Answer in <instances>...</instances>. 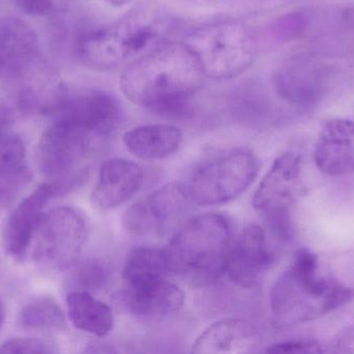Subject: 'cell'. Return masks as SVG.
<instances>
[{"label":"cell","instance_id":"52a82bcc","mask_svg":"<svg viewBox=\"0 0 354 354\" xmlns=\"http://www.w3.org/2000/svg\"><path fill=\"white\" fill-rule=\"evenodd\" d=\"M33 238V258L39 265L53 270L68 269L78 262L82 253L86 224L73 208H54L44 215Z\"/></svg>","mask_w":354,"mask_h":354},{"label":"cell","instance_id":"ba28073f","mask_svg":"<svg viewBox=\"0 0 354 354\" xmlns=\"http://www.w3.org/2000/svg\"><path fill=\"white\" fill-rule=\"evenodd\" d=\"M301 156L287 152L277 158L254 195L253 206L261 212L270 229L281 238L290 233L289 210L303 193Z\"/></svg>","mask_w":354,"mask_h":354},{"label":"cell","instance_id":"f546056e","mask_svg":"<svg viewBox=\"0 0 354 354\" xmlns=\"http://www.w3.org/2000/svg\"><path fill=\"white\" fill-rule=\"evenodd\" d=\"M4 317H6V309H4L3 303L0 301V328L3 324Z\"/></svg>","mask_w":354,"mask_h":354},{"label":"cell","instance_id":"7a4b0ae2","mask_svg":"<svg viewBox=\"0 0 354 354\" xmlns=\"http://www.w3.org/2000/svg\"><path fill=\"white\" fill-rule=\"evenodd\" d=\"M353 297L351 289L318 274L315 254L301 249L292 265L278 278L270 292L274 320L283 326L317 319Z\"/></svg>","mask_w":354,"mask_h":354},{"label":"cell","instance_id":"ac0fdd59","mask_svg":"<svg viewBox=\"0 0 354 354\" xmlns=\"http://www.w3.org/2000/svg\"><path fill=\"white\" fill-rule=\"evenodd\" d=\"M126 303L137 317L159 321L183 308L185 293L176 285L163 280L138 288H127Z\"/></svg>","mask_w":354,"mask_h":354},{"label":"cell","instance_id":"30bf717a","mask_svg":"<svg viewBox=\"0 0 354 354\" xmlns=\"http://www.w3.org/2000/svg\"><path fill=\"white\" fill-rule=\"evenodd\" d=\"M53 116L97 141L112 134L120 127L122 109L116 98L104 91L78 96H71L66 91Z\"/></svg>","mask_w":354,"mask_h":354},{"label":"cell","instance_id":"3957f363","mask_svg":"<svg viewBox=\"0 0 354 354\" xmlns=\"http://www.w3.org/2000/svg\"><path fill=\"white\" fill-rule=\"evenodd\" d=\"M231 229L222 214L206 213L185 222L166 249L170 269L194 282L209 284L225 274Z\"/></svg>","mask_w":354,"mask_h":354},{"label":"cell","instance_id":"83f0119b","mask_svg":"<svg viewBox=\"0 0 354 354\" xmlns=\"http://www.w3.org/2000/svg\"><path fill=\"white\" fill-rule=\"evenodd\" d=\"M335 353H354V324L343 330L337 338Z\"/></svg>","mask_w":354,"mask_h":354},{"label":"cell","instance_id":"603a6c76","mask_svg":"<svg viewBox=\"0 0 354 354\" xmlns=\"http://www.w3.org/2000/svg\"><path fill=\"white\" fill-rule=\"evenodd\" d=\"M20 324L35 330H62L66 326L64 312L53 299L47 297L30 299L21 310Z\"/></svg>","mask_w":354,"mask_h":354},{"label":"cell","instance_id":"277c9868","mask_svg":"<svg viewBox=\"0 0 354 354\" xmlns=\"http://www.w3.org/2000/svg\"><path fill=\"white\" fill-rule=\"evenodd\" d=\"M185 45L193 52L205 76L229 78L247 70L255 56V42L247 27L223 22L203 26L187 37Z\"/></svg>","mask_w":354,"mask_h":354},{"label":"cell","instance_id":"2e32d148","mask_svg":"<svg viewBox=\"0 0 354 354\" xmlns=\"http://www.w3.org/2000/svg\"><path fill=\"white\" fill-rule=\"evenodd\" d=\"M326 69L317 60L297 56L283 64L276 75L279 93L287 101L308 105L317 101L326 83Z\"/></svg>","mask_w":354,"mask_h":354},{"label":"cell","instance_id":"6da1fadb","mask_svg":"<svg viewBox=\"0 0 354 354\" xmlns=\"http://www.w3.org/2000/svg\"><path fill=\"white\" fill-rule=\"evenodd\" d=\"M205 78L193 52L185 43L158 46L122 73V93L133 103L165 118H180Z\"/></svg>","mask_w":354,"mask_h":354},{"label":"cell","instance_id":"ffe728a7","mask_svg":"<svg viewBox=\"0 0 354 354\" xmlns=\"http://www.w3.org/2000/svg\"><path fill=\"white\" fill-rule=\"evenodd\" d=\"M124 145L131 154L142 160H157L176 153L183 134L170 125H145L124 133Z\"/></svg>","mask_w":354,"mask_h":354},{"label":"cell","instance_id":"5bb4252c","mask_svg":"<svg viewBox=\"0 0 354 354\" xmlns=\"http://www.w3.org/2000/svg\"><path fill=\"white\" fill-rule=\"evenodd\" d=\"M145 181L142 168L130 160H108L100 170L91 203L100 211H108L128 202L138 193Z\"/></svg>","mask_w":354,"mask_h":354},{"label":"cell","instance_id":"9a60e30c","mask_svg":"<svg viewBox=\"0 0 354 354\" xmlns=\"http://www.w3.org/2000/svg\"><path fill=\"white\" fill-rule=\"evenodd\" d=\"M316 166L330 176L354 172V121L333 118L320 133L314 150Z\"/></svg>","mask_w":354,"mask_h":354},{"label":"cell","instance_id":"4316f807","mask_svg":"<svg viewBox=\"0 0 354 354\" xmlns=\"http://www.w3.org/2000/svg\"><path fill=\"white\" fill-rule=\"evenodd\" d=\"M21 12L30 16H46L53 8V0H12Z\"/></svg>","mask_w":354,"mask_h":354},{"label":"cell","instance_id":"8fae6325","mask_svg":"<svg viewBox=\"0 0 354 354\" xmlns=\"http://www.w3.org/2000/svg\"><path fill=\"white\" fill-rule=\"evenodd\" d=\"M62 195L64 193L58 185L48 181L10 212L2 230V243L6 253L12 259L16 261L24 259L45 215L46 205L54 197Z\"/></svg>","mask_w":354,"mask_h":354},{"label":"cell","instance_id":"8992f818","mask_svg":"<svg viewBox=\"0 0 354 354\" xmlns=\"http://www.w3.org/2000/svg\"><path fill=\"white\" fill-rule=\"evenodd\" d=\"M259 168V160L250 152H234L216 158L193 177L187 188L191 201L201 206L228 203L251 186Z\"/></svg>","mask_w":354,"mask_h":354},{"label":"cell","instance_id":"7c38bea8","mask_svg":"<svg viewBox=\"0 0 354 354\" xmlns=\"http://www.w3.org/2000/svg\"><path fill=\"white\" fill-rule=\"evenodd\" d=\"M39 39L37 31L14 17L0 20V77L22 80L37 67Z\"/></svg>","mask_w":354,"mask_h":354},{"label":"cell","instance_id":"44dd1931","mask_svg":"<svg viewBox=\"0 0 354 354\" xmlns=\"http://www.w3.org/2000/svg\"><path fill=\"white\" fill-rule=\"evenodd\" d=\"M68 317L78 330L97 337H105L113 330L111 308L95 299L88 291L74 290L66 297Z\"/></svg>","mask_w":354,"mask_h":354},{"label":"cell","instance_id":"484cf974","mask_svg":"<svg viewBox=\"0 0 354 354\" xmlns=\"http://www.w3.org/2000/svg\"><path fill=\"white\" fill-rule=\"evenodd\" d=\"M103 268L97 264L91 263L81 266L73 278L77 290L87 291V289L95 288L103 278Z\"/></svg>","mask_w":354,"mask_h":354},{"label":"cell","instance_id":"5b68a950","mask_svg":"<svg viewBox=\"0 0 354 354\" xmlns=\"http://www.w3.org/2000/svg\"><path fill=\"white\" fill-rule=\"evenodd\" d=\"M93 143L95 139L82 131L54 118L37 148L39 170L49 182L58 185L64 195L79 186L86 177Z\"/></svg>","mask_w":354,"mask_h":354},{"label":"cell","instance_id":"d4e9b609","mask_svg":"<svg viewBox=\"0 0 354 354\" xmlns=\"http://www.w3.org/2000/svg\"><path fill=\"white\" fill-rule=\"evenodd\" d=\"M266 351L268 353L278 354L324 353L319 343L314 340L289 341V342L278 343V344L268 347Z\"/></svg>","mask_w":354,"mask_h":354},{"label":"cell","instance_id":"e0dca14e","mask_svg":"<svg viewBox=\"0 0 354 354\" xmlns=\"http://www.w3.org/2000/svg\"><path fill=\"white\" fill-rule=\"evenodd\" d=\"M258 334L251 324L243 319L227 318L208 326L194 342L192 351L199 354L252 353Z\"/></svg>","mask_w":354,"mask_h":354},{"label":"cell","instance_id":"9c48e42d","mask_svg":"<svg viewBox=\"0 0 354 354\" xmlns=\"http://www.w3.org/2000/svg\"><path fill=\"white\" fill-rule=\"evenodd\" d=\"M189 200L187 188L169 183L131 206L122 224L135 236H165L178 226Z\"/></svg>","mask_w":354,"mask_h":354},{"label":"cell","instance_id":"4fadbf2b","mask_svg":"<svg viewBox=\"0 0 354 354\" xmlns=\"http://www.w3.org/2000/svg\"><path fill=\"white\" fill-rule=\"evenodd\" d=\"M272 262L266 233L260 227L250 226L231 242L225 274L237 286L253 288Z\"/></svg>","mask_w":354,"mask_h":354},{"label":"cell","instance_id":"f1b7e54d","mask_svg":"<svg viewBox=\"0 0 354 354\" xmlns=\"http://www.w3.org/2000/svg\"><path fill=\"white\" fill-rule=\"evenodd\" d=\"M106 1L113 6H124L126 4L130 3L132 0H106Z\"/></svg>","mask_w":354,"mask_h":354},{"label":"cell","instance_id":"cb8c5ba5","mask_svg":"<svg viewBox=\"0 0 354 354\" xmlns=\"http://www.w3.org/2000/svg\"><path fill=\"white\" fill-rule=\"evenodd\" d=\"M55 345L35 338L10 339L0 346L3 354H51L56 353Z\"/></svg>","mask_w":354,"mask_h":354},{"label":"cell","instance_id":"d6986e66","mask_svg":"<svg viewBox=\"0 0 354 354\" xmlns=\"http://www.w3.org/2000/svg\"><path fill=\"white\" fill-rule=\"evenodd\" d=\"M12 123L0 118V197L10 199L30 181L25 164V145L10 131Z\"/></svg>","mask_w":354,"mask_h":354},{"label":"cell","instance_id":"7402d4cb","mask_svg":"<svg viewBox=\"0 0 354 354\" xmlns=\"http://www.w3.org/2000/svg\"><path fill=\"white\" fill-rule=\"evenodd\" d=\"M169 274L171 269L166 251L139 247L127 258L122 276L127 288L131 289L166 280Z\"/></svg>","mask_w":354,"mask_h":354}]
</instances>
